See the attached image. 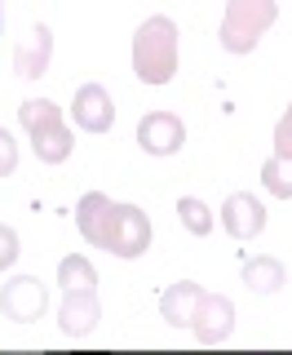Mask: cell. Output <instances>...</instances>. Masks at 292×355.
Instances as JSON below:
<instances>
[{
  "label": "cell",
  "instance_id": "1",
  "mask_svg": "<svg viewBox=\"0 0 292 355\" xmlns=\"http://www.w3.org/2000/svg\"><path fill=\"white\" fill-rule=\"evenodd\" d=\"M182 67V36L177 22L164 14H151L133 31V76L142 85H168Z\"/></svg>",
  "mask_w": 292,
  "mask_h": 355
},
{
  "label": "cell",
  "instance_id": "2",
  "mask_svg": "<svg viewBox=\"0 0 292 355\" xmlns=\"http://www.w3.org/2000/svg\"><path fill=\"white\" fill-rule=\"evenodd\" d=\"M18 120H22V129H27L31 151H36L40 164H62L66 155H71L75 142H71V129H66L58 103H49V98H27V103L18 107Z\"/></svg>",
  "mask_w": 292,
  "mask_h": 355
},
{
  "label": "cell",
  "instance_id": "3",
  "mask_svg": "<svg viewBox=\"0 0 292 355\" xmlns=\"http://www.w3.org/2000/svg\"><path fill=\"white\" fill-rule=\"evenodd\" d=\"M279 18V0H226V14H221L217 40L226 53H253L262 36L275 27Z\"/></svg>",
  "mask_w": 292,
  "mask_h": 355
},
{
  "label": "cell",
  "instance_id": "4",
  "mask_svg": "<svg viewBox=\"0 0 292 355\" xmlns=\"http://www.w3.org/2000/svg\"><path fill=\"white\" fill-rule=\"evenodd\" d=\"M107 253H116V258H142L146 249H151V218L142 214L138 205H116L111 209V227H107Z\"/></svg>",
  "mask_w": 292,
  "mask_h": 355
},
{
  "label": "cell",
  "instance_id": "5",
  "mask_svg": "<svg viewBox=\"0 0 292 355\" xmlns=\"http://www.w3.org/2000/svg\"><path fill=\"white\" fill-rule=\"evenodd\" d=\"M190 338L199 342V347H221V342L235 333V302L226 293H199L195 297V311H190Z\"/></svg>",
  "mask_w": 292,
  "mask_h": 355
},
{
  "label": "cell",
  "instance_id": "6",
  "mask_svg": "<svg viewBox=\"0 0 292 355\" xmlns=\"http://www.w3.org/2000/svg\"><path fill=\"white\" fill-rule=\"evenodd\" d=\"M0 311L14 324H36L44 311H49V288L36 275H14V280L0 288Z\"/></svg>",
  "mask_w": 292,
  "mask_h": 355
},
{
  "label": "cell",
  "instance_id": "7",
  "mask_svg": "<svg viewBox=\"0 0 292 355\" xmlns=\"http://www.w3.org/2000/svg\"><path fill=\"white\" fill-rule=\"evenodd\" d=\"M186 142V125L173 111H146L138 120V147L146 155H177Z\"/></svg>",
  "mask_w": 292,
  "mask_h": 355
},
{
  "label": "cell",
  "instance_id": "8",
  "mask_svg": "<svg viewBox=\"0 0 292 355\" xmlns=\"http://www.w3.org/2000/svg\"><path fill=\"white\" fill-rule=\"evenodd\" d=\"M102 324V302L98 288H62V306H58V329L66 338H89Z\"/></svg>",
  "mask_w": 292,
  "mask_h": 355
},
{
  "label": "cell",
  "instance_id": "9",
  "mask_svg": "<svg viewBox=\"0 0 292 355\" xmlns=\"http://www.w3.org/2000/svg\"><path fill=\"white\" fill-rule=\"evenodd\" d=\"M71 120H75V129H84V133H107L116 125V103H111V94L98 80H89V85L75 89V98H71Z\"/></svg>",
  "mask_w": 292,
  "mask_h": 355
},
{
  "label": "cell",
  "instance_id": "10",
  "mask_svg": "<svg viewBox=\"0 0 292 355\" xmlns=\"http://www.w3.org/2000/svg\"><path fill=\"white\" fill-rule=\"evenodd\" d=\"M221 227L230 240H257L266 231V205L253 191H235L221 205Z\"/></svg>",
  "mask_w": 292,
  "mask_h": 355
},
{
  "label": "cell",
  "instance_id": "11",
  "mask_svg": "<svg viewBox=\"0 0 292 355\" xmlns=\"http://www.w3.org/2000/svg\"><path fill=\"white\" fill-rule=\"evenodd\" d=\"M49 58H53V31L44 27V22H36L31 36L14 49V71L22 80H40V76L49 71Z\"/></svg>",
  "mask_w": 292,
  "mask_h": 355
},
{
  "label": "cell",
  "instance_id": "12",
  "mask_svg": "<svg viewBox=\"0 0 292 355\" xmlns=\"http://www.w3.org/2000/svg\"><path fill=\"white\" fill-rule=\"evenodd\" d=\"M111 209H116V200L102 196V191H84L80 196V205H75V227H80L84 244H93V249H102V244H107Z\"/></svg>",
  "mask_w": 292,
  "mask_h": 355
},
{
  "label": "cell",
  "instance_id": "13",
  "mask_svg": "<svg viewBox=\"0 0 292 355\" xmlns=\"http://www.w3.org/2000/svg\"><path fill=\"white\" fill-rule=\"evenodd\" d=\"M199 293H204V284H195V280H177V284H168L164 293H160V315H164V324L186 329Z\"/></svg>",
  "mask_w": 292,
  "mask_h": 355
},
{
  "label": "cell",
  "instance_id": "14",
  "mask_svg": "<svg viewBox=\"0 0 292 355\" xmlns=\"http://www.w3.org/2000/svg\"><path fill=\"white\" fill-rule=\"evenodd\" d=\"M284 280H288L284 262L271 258V253H257V258L244 262V284H248L257 297H271V293H279V288H284Z\"/></svg>",
  "mask_w": 292,
  "mask_h": 355
},
{
  "label": "cell",
  "instance_id": "15",
  "mask_svg": "<svg viewBox=\"0 0 292 355\" xmlns=\"http://www.w3.org/2000/svg\"><path fill=\"white\" fill-rule=\"evenodd\" d=\"M58 284L62 288H98V271L84 253H66L58 262Z\"/></svg>",
  "mask_w": 292,
  "mask_h": 355
},
{
  "label": "cell",
  "instance_id": "16",
  "mask_svg": "<svg viewBox=\"0 0 292 355\" xmlns=\"http://www.w3.org/2000/svg\"><path fill=\"white\" fill-rule=\"evenodd\" d=\"M262 187L275 200H292V155H271L262 164Z\"/></svg>",
  "mask_w": 292,
  "mask_h": 355
},
{
  "label": "cell",
  "instance_id": "17",
  "mask_svg": "<svg viewBox=\"0 0 292 355\" xmlns=\"http://www.w3.org/2000/svg\"><path fill=\"white\" fill-rule=\"evenodd\" d=\"M177 218H182V227L190 231V236H208V231L217 227L212 209H208L199 196H182V200H177Z\"/></svg>",
  "mask_w": 292,
  "mask_h": 355
},
{
  "label": "cell",
  "instance_id": "18",
  "mask_svg": "<svg viewBox=\"0 0 292 355\" xmlns=\"http://www.w3.org/2000/svg\"><path fill=\"white\" fill-rule=\"evenodd\" d=\"M14 169H18V142H14V133L0 125V178H9Z\"/></svg>",
  "mask_w": 292,
  "mask_h": 355
},
{
  "label": "cell",
  "instance_id": "19",
  "mask_svg": "<svg viewBox=\"0 0 292 355\" xmlns=\"http://www.w3.org/2000/svg\"><path fill=\"white\" fill-rule=\"evenodd\" d=\"M18 231L14 227H5V222H0V271H9V266L18 262Z\"/></svg>",
  "mask_w": 292,
  "mask_h": 355
},
{
  "label": "cell",
  "instance_id": "20",
  "mask_svg": "<svg viewBox=\"0 0 292 355\" xmlns=\"http://www.w3.org/2000/svg\"><path fill=\"white\" fill-rule=\"evenodd\" d=\"M275 155H292V103L275 125Z\"/></svg>",
  "mask_w": 292,
  "mask_h": 355
}]
</instances>
